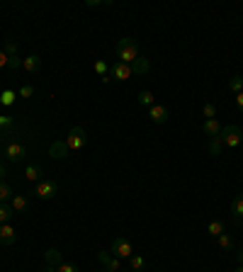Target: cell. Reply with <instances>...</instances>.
<instances>
[{
  "label": "cell",
  "instance_id": "obj_1",
  "mask_svg": "<svg viewBox=\"0 0 243 272\" xmlns=\"http://www.w3.org/2000/svg\"><path fill=\"white\" fill-rule=\"evenodd\" d=\"M139 56H141V54H139V44L134 42L132 37H124V39H119V42H117V58H119L122 64L132 66Z\"/></svg>",
  "mask_w": 243,
  "mask_h": 272
},
{
  "label": "cell",
  "instance_id": "obj_2",
  "mask_svg": "<svg viewBox=\"0 0 243 272\" xmlns=\"http://www.w3.org/2000/svg\"><path fill=\"white\" fill-rule=\"evenodd\" d=\"M219 139L226 148H238L241 141H243V129L238 127V124H226V127H221Z\"/></svg>",
  "mask_w": 243,
  "mask_h": 272
},
{
  "label": "cell",
  "instance_id": "obj_3",
  "mask_svg": "<svg viewBox=\"0 0 243 272\" xmlns=\"http://www.w3.org/2000/svg\"><path fill=\"white\" fill-rule=\"evenodd\" d=\"M110 253L114 255V258H119V260H129L134 255V246L129 238H124V236H119V238L112 240L110 246Z\"/></svg>",
  "mask_w": 243,
  "mask_h": 272
},
{
  "label": "cell",
  "instance_id": "obj_4",
  "mask_svg": "<svg viewBox=\"0 0 243 272\" xmlns=\"http://www.w3.org/2000/svg\"><path fill=\"white\" fill-rule=\"evenodd\" d=\"M85 141H88L85 129H83V127H73V129L68 131V136H66V148L68 151H80V148L85 146Z\"/></svg>",
  "mask_w": 243,
  "mask_h": 272
},
{
  "label": "cell",
  "instance_id": "obj_5",
  "mask_svg": "<svg viewBox=\"0 0 243 272\" xmlns=\"http://www.w3.org/2000/svg\"><path fill=\"white\" fill-rule=\"evenodd\" d=\"M56 192H58V185H56L54 180H42L34 187V195L39 197V199H54Z\"/></svg>",
  "mask_w": 243,
  "mask_h": 272
},
{
  "label": "cell",
  "instance_id": "obj_6",
  "mask_svg": "<svg viewBox=\"0 0 243 272\" xmlns=\"http://www.w3.org/2000/svg\"><path fill=\"white\" fill-rule=\"evenodd\" d=\"M98 260L102 262L105 272H119L122 270V260H119V258H114L110 251H100L98 253Z\"/></svg>",
  "mask_w": 243,
  "mask_h": 272
},
{
  "label": "cell",
  "instance_id": "obj_7",
  "mask_svg": "<svg viewBox=\"0 0 243 272\" xmlns=\"http://www.w3.org/2000/svg\"><path fill=\"white\" fill-rule=\"evenodd\" d=\"M5 156H8L10 163H20V161H24V156H27V148H24L20 141H10L8 148H5Z\"/></svg>",
  "mask_w": 243,
  "mask_h": 272
},
{
  "label": "cell",
  "instance_id": "obj_8",
  "mask_svg": "<svg viewBox=\"0 0 243 272\" xmlns=\"http://www.w3.org/2000/svg\"><path fill=\"white\" fill-rule=\"evenodd\" d=\"M110 76L114 78V80H129V78L134 76L132 66L129 64H122V61H117V64L110 68Z\"/></svg>",
  "mask_w": 243,
  "mask_h": 272
},
{
  "label": "cell",
  "instance_id": "obj_9",
  "mask_svg": "<svg viewBox=\"0 0 243 272\" xmlns=\"http://www.w3.org/2000/svg\"><path fill=\"white\" fill-rule=\"evenodd\" d=\"M148 117L154 124H166L168 122V109L163 105H154V107H148Z\"/></svg>",
  "mask_w": 243,
  "mask_h": 272
},
{
  "label": "cell",
  "instance_id": "obj_10",
  "mask_svg": "<svg viewBox=\"0 0 243 272\" xmlns=\"http://www.w3.org/2000/svg\"><path fill=\"white\" fill-rule=\"evenodd\" d=\"M17 238V231L12 229L10 224H0V243L3 246H12Z\"/></svg>",
  "mask_w": 243,
  "mask_h": 272
},
{
  "label": "cell",
  "instance_id": "obj_11",
  "mask_svg": "<svg viewBox=\"0 0 243 272\" xmlns=\"http://www.w3.org/2000/svg\"><path fill=\"white\" fill-rule=\"evenodd\" d=\"M39 66H42V58H39L37 54H29L27 58H22V68L27 71V73H37Z\"/></svg>",
  "mask_w": 243,
  "mask_h": 272
},
{
  "label": "cell",
  "instance_id": "obj_12",
  "mask_svg": "<svg viewBox=\"0 0 243 272\" xmlns=\"http://www.w3.org/2000/svg\"><path fill=\"white\" fill-rule=\"evenodd\" d=\"M64 262V255L56 251V248H49V251L44 253V265H51V267H58Z\"/></svg>",
  "mask_w": 243,
  "mask_h": 272
},
{
  "label": "cell",
  "instance_id": "obj_13",
  "mask_svg": "<svg viewBox=\"0 0 243 272\" xmlns=\"http://www.w3.org/2000/svg\"><path fill=\"white\" fill-rule=\"evenodd\" d=\"M10 207H12V211H15V214H20V211H27L29 202H27V197H24V195H12Z\"/></svg>",
  "mask_w": 243,
  "mask_h": 272
},
{
  "label": "cell",
  "instance_id": "obj_14",
  "mask_svg": "<svg viewBox=\"0 0 243 272\" xmlns=\"http://www.w3.org/2000/svg\"><path fill=\"white\" fill-rule=\"evenodd\" d=\"M24 177H27L29 183H42L44 173H42V168H39V165H27V168H24Z\"/></svg>",
  "mask_w": 243,
  "mask_h": 272
},
{
  "label": "cell",
  "instance_id": "obj_15",
  "mask_svg": "<svg viewBox=\"0 0 243 272\" xmlns=\"http://www.w3.org/2000/svg\"><path fill=\"white\" fill-rule=\"evenodd\" d=\"M68 148H66V141H56V143H51V148H49V156L51 158H66L68 156Z\"/></svg>",
  "mask_w": 243,
  "mask_h": 272
},
{
  "label": "cell",
  "instance_id": "obj_16",
  "mask_svg": "<svg viewBox=\"0 0 243 272\" xmlns=\"http://www.w3.org/2000/svg\"><path fill=\"white\" fill-rule=\"evenodd\" d=\"M202 129H204V134H207L209 139H214V136L221 134V124L217 119H204V127H202Z\"/></svg>",
  "mask_w": 243,
  "mask_h": 272
},
{
  "label": "cell",
  "instance_id": "obj_17",
  "mask_svg": "<svg viewBox=\"0 0 243 272\" xmlns=\"http://www.w3.org/2000/svg\"><path fill=\"white\" fill-rule=\"evenodd\" d=\"M148 68H151V66H148V61H146L144 56H139V58L132 64L134 76H144V73H148Z\"/></svg>",
  "mask_w": 243,
  "mask_h": 272
},
{
  "label": "cell",
  "instance_id": "obj_18",
  "mask_svg": "<svg viewBox=\"0 0 243 272\" xmlns=\"http://www.w3.org/2000/svg\"><path fill=\"white\" fill-rule=\"evenodd\" d=\"M231 214L236 217V221H238V219H243V192H241V195L233 197V202H231Z\"/></svg>",
  "mask_w": 243,
  "mask_h": 272
},
{
  "label": "cell",
  "instance_id": "obj_19",
  "mask_svg": "<svg viewBox=\"0 0 243 272\" xmlns=\"http://www.w3.org/2000/svg\"><path fill=\"white\" fill-rule=\"evenodd\" d=\"M139 105H141V107H154L156 105L154 93H151V90H141V93H139Z\"/></svg>",
  "mask_w": 243,
  "mask_h": 272
},
{
  "label": "cell",
  "instance_id": "obj_20",
  "mask_svg": "<svg viewBox=\"0 0 243 272\" xmlns=\"http://www.w3.org/2000/svg\"><path fill=\"white\" fill-rule=\"evenodd\" d=\"M129 267H132L134 272H144L146 270V260L141 258V255H136V253H134L132 258H129Z\"/></svg>",
  "mask_w": 243,
  "mask_h": 272
},
{
  "label": "cell",
  "instance_id": "obj_21",
  "mask_svg": "<svg viewBox=\"0 0 243 272\" xmlns=\"http://www.w3.org/2000/svg\"><path fill=\"white\" fill-rule=\"evenodd\" d=\"M15 100H17V93H15V90H3V93H0V105H5V107L15 105Z\"/></svg>",
  "mask_w": 243,
  "mask_h": 272
},
{
  "label": "cell",
  "instance_id": "obj_22",
  "mask_svg": "<svg viewBox=\"0 0 243 272\" xmlns=\"http://www.w3.org/2000/svg\"><path fill=\"white\" fill-rule=\"evenodd\" d=\"M10 199H12V187L0 180V204H8Z\"/></svg>",
  "mask_w": 243,
  "mask_h": 272
},
{
  "label": "cell",
  "instance_id": "obj_23",
  "mask_svg": "<svg viewBox=\"0 0 243 272\" xmlns=\"http://www.w3.org/2000/svg\"><path fill=\"white\" fill-rule=\"evenodd\" d=\"M15 217L10 204H0V224H10V219Z\"/></svg>",
  "mask_w": 243,
  "mask_h": 272
},
{
  "label": "cell",
  "instance_id": "obj_24",
  "mask_svg": "<svg viewBox=\"0 0 243 272\" xmlns=\"http://www.w3.org/2000/svg\"><path fill=\"white\" fill-rule=\"evenodd\" d=\"M207 233H209V236H214V238H219L221 233H224V224H221V221H209Z\"/></svg>",
  "mask_w": 243,
  "mask_h": 272
},
{
  "label": "cell",
  "instance_id": "obj_25",
  "mask_svg": "<svg viewBox=\"0 0 243 272\" xmlns=\"http://www.w3.org/2000/svg\"><path fill=\"white\" fill-rule=\"evenodd\" d=\"M217 240H219V248H221V251H233V238L229 236V233H221Z\"/></svg>",
  "mask_w": 243,
  "mask_h": 272
},
{
  "label": "cell",
  "instance_id": "obj_26",
  "mask_svg": "<svg viewBox=\"0 0 243 272\" xmlns=\"http://www.w3.org/2000/svg\"><path fill=\"white\" fill-rule=\"evenodd\" d=\"M95 73H98L100 78H107L110 76V66L105 64V61H95Z\"/></svg>",
  "mask_w": 243,
  "mask_h": 272
},
{
  "label": "cell",
  "instance_id": "obj_27",
  "mask_svg": "<svg viewBox=\"0 0 243 272\" xmlns=\"http://www.w3.org/2000/svg\"><path fill=\"white\" fill-rule=\"evenodd\" d=\"M229 87H231L236 95H238V93H243V78L241 76H233L231 80H229Z\"/></svg>",
  "mask_w": 243,
  "mask_h": 272
},
{
  "label": "cell",
  "instance_id": "obj_28",
  "mask_svg": "<svg viewBox=\"0 0 243 272\" xmlns=\"http://www.w3.org/2000/svg\"><path fill=\"white\" fill-rule=\"evenodd\" d=\"M202 114H204L207 119H214V117H217V105H214V102H207V105L202 107Z\"/></svg>",
  "mask_w": 243,
  "mask_h": 272
},
{
  "label": "cell",
  "instance_id": "obj_29",
  "mask_svg": "<svg viewBox=\"0 0 243 272\" xmlns=\"http://www.w3.org/2000/svg\"><path fill=\"white\" fill-rule=\"evenodd\" d=\"M221 146H224V143H221V139H219V136H214V139H211V143H209V153H211V156H219Z\"/></svg>",
  "mask_w": 243,
  "mask_h": 272
},
{
  "label": "cell",
  "instance_id": "obj_30",
  "mask_svg": "<svg viewBox=\"0 0 243 272\" xmlns=\"http://www.w3.org/2000/svg\"><path fill=\"white\" fill-rule=\"evenodd\" d=\"M56 272H80V270H78V265H73V262H61V265L56 267Z\"/></svg>",
  "mask_w": 243,
  "mask_h": 272
},
{
  "label": "cell",
  "instance_id": "obj_31",
  "mask_svg": "<svg viewBox=\"0 0 243 272\" xmlns=\"http://www.w3.org/2000/svg\"><path fill=\"white\" fill-rule=\"evenodd\" d=\"M32 95H34V87L32 85H22L20 90H17V98H24V100H27V98H32Z\"/></svg>",
  "mask_w": 243,
  "mask_h": 272
},
{
  "label": "cell",
  "instance_id": "obj_32",
  "mask_svg": "<svg viewBox=\"0 0 243 272\" xmlns=\"http://www.w3.org/2000/svg\"><path fill=\"white\" fill-rule=\"evenodd\" d=\"M3 51H5V54L10 56V58H12V56H17V44H15V42H8V44H5V49H3Z\"/></svg>",
  "mask_w": 243,
  "mask_h": 272
},
{
  "label": "cell",
  "instance_id": "obj_33",
  "mask_svg": "<svg viewBox=\"0 0 243 272\" xmlns=\"http://www.w3.org/2000/svg\"><path fill=\"white\" fill-rule=\"evenodd\" d=\"M8 64H10V56L5 51H0V68H8Z\"/></svg>",
  "mask_w": 243,
  "mask_h": 272
},
{
  "label": "cell",
  "instance_id": "obj_34",
  "mask_svg": "<svg viewBox=\"0 0 243 272\" xmlns=\"http://www.w3.org/2000/svg\"><path fill=\"white\" fill-rule=\"evenodd\" d=\"M236 107L243 112V93H238V95H236Z\"/></svg>",
  "mask_w": 243,
  "mask_h": 272
},
{
  "label": "cell",
  "instance_id": "obj_35",
  "mask_svg": "<svg viewBox=\"0 0 243 272\" xmlns=\"http://www.w3.org/2000/svg\"><path fill=\"white\" fill-rule=\"evenodd\" d=\"M236 260H238V265H243V251L236 253Z\"/></svg>",
  "mask_w": 243,
  "mask_h": 272
},
{
  "label": "cell",
  "instance_id": "obj_36",
  "mask_svg": "<svg viewBox=\"0 0 243 272\" xmlns=\"http://www.w3.org/2000/svg\"><path fill=\"white\" fill-rule=\"evenodd\" d=\"M42 272H56V267H51V265H44V270Z\"/></svg>",
  "mask_w": 243,
  "mask_h": 272
},
{
  "label": "cell",
  "instance_id": "obj_37",
  "mask_svg": "<svg viewBox=\"0 0 243 272\" xmlns=\"http://www.w3.org/2000/svg\"><path fill=\"white\" fill-rule=\"evenodd\" d=\"M236 272H243V265H238V267H236Z\"/></svg>",
  "mask_w": 243,
  "mask_h": 272
},
{
  "label": "cell",
  "instance_id": "obj_38",
  "mask_svg": "<svg viewBox=\"0 0 243 272\" xmlns=\"http://www.w3.org/2000/svg\"><path fill=\"white\" fill-rule=\"evenodd\" d=\"M3 175H5V170H3V165H0V177H3Z\"/></svg>",
  "mask_w": 243,
  "mask_h": 272
}]
</instances>
